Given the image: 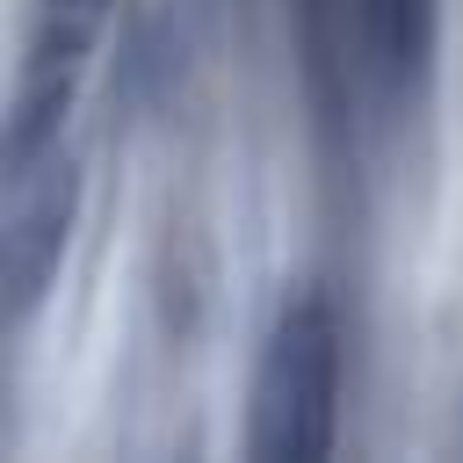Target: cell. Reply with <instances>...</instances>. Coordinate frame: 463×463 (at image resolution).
<instances>
[{"mask_svg": "<svg viewBox=\"0 0 463 463\" xmlns=\"http://www.w3.org/2000/svg\"><path fill=\"white\" fill-rule=\"evenodd\" d=\"M340 420V326L318 289H297L253 362V405H246V449L260 463H311L333 449Z\"/></svg>", "mask_w": 463, "mask_h": 463, "instance_id": "6da1fadb", "label": "cell"}, {"mask_svg": "<svg viewBox=\"0 0 463 463\" xmlns=\"http://www.w3.org/2000/svg\"><path fill=\"white\" fill-rule=\"evenodd\" d=\"M7 297H14V318L36 311L43 282L58 275V253H65V224H72V166L58 159V145L29 152V159H7Z\"/></svg>", "mask_w": 463, "mask_h": 463, "instance_id": "7a4b0ae2", "label": "cell"}]
</instances>
